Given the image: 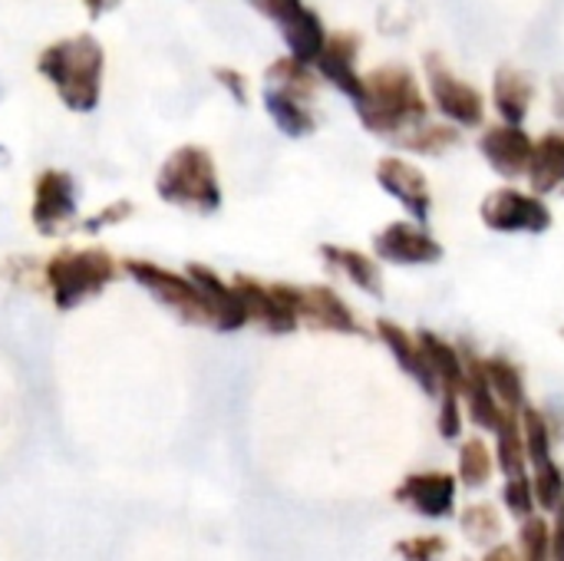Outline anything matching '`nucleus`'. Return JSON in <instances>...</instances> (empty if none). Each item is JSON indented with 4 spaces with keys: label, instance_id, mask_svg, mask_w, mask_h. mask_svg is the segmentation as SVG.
I'll list each match as a JSON object with an SVG mask.
<instances>
[{
    "label": "nucleus",
    "instance_id": "15",
    "mask_svg": "<svg viewBox=\"0 0 564 561\" xmlns=\"http://www.w3.org/2000/svg\"><path fill=\"white\" fill-rule=\"evenodd\" d=\"M373 248L383 261H393V265H430L443 258V248L410 222H393L390 228H383Z\"/></svg>",
    "mask_w": 564,
    "mask_h": 561
},
{
    "label": "nucleus",
    "instance_id": "10",
    "mask_svg": "<svg viewBox=\"0 0 564 561\" xmlns=\"http://www.w3.org/2000/svg\"><path fill=\"white\" fill-rule=\"evenodd\" d=\"M482 222L492 231H545L552 225V212L535 195L502 188L482 202Z\"/></svg>",
    "mask_w": 564,
    "mask_h": 561
},
{
    "label": "nucleus",
    "instance_id": "7",
    "mask_svg": "<svg viewBox=\"0 0 564 561\" xmlns=\"http://www.w3.org/2000/svg\"><path fill=\"white\" fill-rule=\"evenodd\" d=\"M278 294L294 308L297 321L317 327V331H337V334H364L357 324L354 311L340 301L337 291L327 284H311V288H294V284H274Z\"/></svg>",
    "mask_w": 564,
    "mask_h": 561
},
{
    "label": "nucleus",
    "instance_id": "36",
    "mask_svg": "<svg viewBox=\"0 0 564 561\" xmlns=\"http://www.w3.org/2000/svg\"><path fill=\"white\" fill-rule=\"evenodd\" d=\"M440 433L446 440H456L463 433V397L459 393H443V403H440Z\"/></svg>",
    "mask_w": 564,
    "mask_h": 561
},
{
    "label": "nucleus",
    "instance_id": "30",
    "mask_svg": "<svg viewBox=\"0 0 564 561\" xmlns=\"http://www.w3.org/2000/svg\"><path fill=\"white\" fill-rule=\"evenodd\" d=\"M535 476H532V489H535V506H542L545 513H555L564 503V473L555 463V456L532 463Z\"/></svg>",
    "mask_w": 564,
    "mask_h": 561
},
{
    "label": "nucleus",
    "instance_id": "11",
    "mask_svg": "<svg viewBox=\"0 0 564 561\" xmlns=\"http://www.w3.org/2000/svg\"><path fill=\"white\" fill-rule=\"evenodd\" d=\"M231 284H235V291H238V298H241V304L248 311V324L254 321V324H261L271 334H291V331H297L301 321H297L294 308L278 294L274 284H261V281H254L248 274H238Z\"/></svg>",
    "mask_w": 564,
    "mask_h": 561
},
{
    "label": "nucleus",
    "instance_id": "18",
    "mask_svg": "<svg viewBox=\"0 0 564 561\" xmlns=\"http://www.w3.org/2000/svg\"><path fill=\"white\" fill-rule=\"evenodd\" d=\"M466 360V377H463V390L459 397L466 400V410L473 417L476 427L482 430H496L499 420L506 417V407L499 403V397L492 393L489 387V377H486V367L479 357H463Z\"/></svg>",
    "mask_w": 564,
    "mask_h": 561
},
{
    "label": "nucleus",
    "instance_id": "31",
    "mask_svg": "<svg viewBox=\"0 0 564 561\" xmlns=\"http://www.w3.org/2000/svg\"><path fill=\"white\" fill-rule=\"evenodd\" d=\"M519 561H552V529L542 516L522 519L519 532Z\"/></svg>",
    "mask_w": 564,
    "mask_h": 561
},
{
    "label": "nucleus",
    "instance_id": "8",
    "mask_svg": "<svg viewBox=\"0 0 564 561\" xmlns=\"http://www.w3.org/2000/svg\"><path fill=\"white\" fill-rule=\"evenodd\" d=\"M76 218V182L63 169H43L33 182L30 222L40 235L53 238Z\"/></svg>",
    "mask_w": 564,
    "mask_h": 561
},
{
    "label": "nucleus",
    "instance_id": "25",
    "mask_svg": "<svg viewBox=\"0 0 564 561\" xmlns=\"http://www.w3.org/2000/svg\"><path fill=\"white\" fill-rule=\"evenodd\" d=\"M321 258L330 261L337 271H344L360 291H367V294H380V291H383L380 268H377V261H370L367 255H360V251H354V248L324 245V248H321Z\"/></svg>",
    "mask_w": 564,
    "mask_h": 561
},
{
    "label": "nucleus",
    "instance_id": "33",
    "mask_svg": "<svg viewBox=\"0 0 564 561\" xmlns=\"http://www.w3.org/2000/svg\"><path fill=\"white\" fill-rule=\"evenodd\" d=\"M449 552L443 536H416V539H403L397 542V555L403 561H443Z\"/></svg>",
    "mask_w": 564,
    "mask_h": 561
},
{
    "label": "nucleus",
    "instance_id": "16",
    "mask_svg": "<svg viewBox=\"0 0 564 561\" xmlns=\"http://www.w3.org/2000/svg\"><path fill=\"white\" fill-rule=\"evenodd\" d=\"M377 179H380V185L393 198H400L406 205V212L416 222H426L430 218V205H433L430 202V185H426V175L416 165H410L403 159H383L377 165Z\"/></svg>",
    "mask_w": 564,
    "mask_h": 561
},
{
    "label": "nucleus",
    "instance_id": "20",
    "mask_svg": "<svg viewBox=\"0 0 564 561\" xmlns=\"http://www.w3.org/2000/svg\"><path fill=\"white\" fill-rule=\"evenodd\" d=\"M416 341H420V347H423V354L430 360V370H433V377L440 384V393H459L463 390V377H466L463 354L453 344H446L443 337L430 334V331H420Z\"/></svg>",
    "mask_w": 564,
    "mask_h": 561
},
{
    "label": "nucleus",
    "instance_id": "23",
    "mask_svg": "<svg viewBox=\"0 0 564 561\" xmlns=\"http://www.w3.org/2000/svg\"><path fill=\"white\" fill-rule=\"evenodd\" d=\"M492 433H496V463L502 466L506 479L529 476V473H525L529 453H525V433H522V417H519V410H506V417L499 420V427H496Z\"/></svg>",
    "mask_w": 564,
    "mask_h": 561
},
{
    "label": "nucleus",
    "instance_id": "4",
    "mask_svg": "<svg viewBox=\"0 0 564 561\" xmlns=\"http://www.w3.org/2000/svg\"><path fill=\"white\" fill-rule=\"evenodd\" d=\"M119 274L116 258L106 248H66L43 265L50 298L56 311H73L83 301L96 298Z\"/></svg>",
    "mask_w": 564,
    "mask_h": 561
},
{
    "label": "nucleus",
    "instance_id": "38",
    "mask_svg": "<svg viewBox=\"0 0 564 561\" xmlns=\"http://www.w3.org/2000/svg\"><path fill=\"white\" fill-rule=\"evenodd\" d=\"M552 561H564V503L555 509V529H552Z\"/></svg>",
    "mask_w": 564,
    "mask_h": 561
},
{
    "label": "nucleus",
    "instance_id": "5",
    "mask_svg": "<svg viewBox=\"0 0 564 561\" xmlns=\"http://www.w3.org/2000/svg\"><path fill=\"white\" fill-rule=\"evenodd\" d=\"M126 274L142 284L159 304H165L178 321L185 324H198V327H215V314H212V301L208 294L188 278V274H175L169 268H159L152 261H142V258H129L126 265Z\"/></svg>",
    "mask_w": 564,
    "mask_h": 561
},
{
    "label": "nucleus",
    "instance_id": "9",
    "mask_svg": "<svg viewBox=\"0 0 564 561\" xmlns=\"http://www.w3.org/2000/svg\"><path fill=\"white\" fill-rule=\"evenodd\" d=\"M426 73H430L433 103H436V109H440L446 119L459 122L463 129H473V126L482 122V116H486V99H482L479 89H473L469 83L456 79L436 56L426 60Z\"/></svg>",
    "mask_w": 564,
    "mask_h": 561
},
{
    "label": "nucleus",
    "instance_id": "26",
    "mask_svg": "<svg viewBox=\"0 0 564 561\" xmlns=\"http://www.w3.org/2000/svg\"><path fill=\"white\" fill-rule=\"evenodd\" d=\"M482 367H486L489 387L499 397V403L506 410H522L525 407V384H522L519 367L509 364L506 357H489V360H482Z\"/></svg>",
    "mask_w": 564,
    "mask_h": 561
},
{
    "label": "nucleus",
    "instance_id": "39",
    "mask_svg": "<svg viewBox=\"0 0 564 561\" xmlns=\"http://www.w3.org/2000/svg\"><path fill=\"white\" fill-rule=\"evenodd\" d=\"M482 561H519V555H516V549H509V546H492L489 555Z\"/></svg>",
    "mask_w": 564,
    "mask_h": 561
},
{
    "label": "nucleus",
    "instance_id": "2",
    "mask_svg": "<svg viewBox=\"0 0 564 561\" xmlns=\"http://www.w3.org/2000/svg\"><path fill=\"white\" fill-rule=\"evenodd\" d=\"M354 103L360 122L377 136H403L426 116V99L413 73L403 66H380L364 76V93Z\"/></svg>",
    "mask_w": 564,
    "mask_h": 561
},
{
    "label": "nucleus",
    "instance_id": "14",
    "mask_svg": "<svg viewBox=\"0 0 564 561\" xmlns=\"http://www.w3.org/2000/svg\"><path fill=\"white\" fill-rule=\"evenodd\" d=\"M357 53H360V36L357 33H334V36H327L321 56L314 60L321 76L327 83H334L340 93H347L350 99H360V93H364V76L354 66Z\"/></svg>",
    "mask_w": 564,
    "mask_h": 561
},
{
    "label": "nucleus",
    "instance_id": "19",
    "mask_svg": "<svg viewBox=\"0 0 564 561\" xmlns=\"http://www.w3.org/2000/svg\"><path fill=\"white\" fill-rule=\"evenodd\" d=\"M377 334H380V341L390 347V354L397 357V364H400V367H403L430 397H436V393H440V384H436V377H433V370H430V360H426L420 341L410 337V334H406L400 324H393V321H380V324H377Z\"/></svg>",
    "mask_w": 564,
    "mask_h": 561
},
{
    "label": "nucleus",
    "instance_id": "35",
    "mask_svg": "<svg viewBox=\"0 0 564 561\" xmlns=\"http://www.w3.org/2000/svg\"><path fill=\"white\" fill-rule=\"evenodd\" d=\"M132 212H135V205H132L129 198H119V202H112V205L99 208L96 215H89V218L83 222V231H86V235H99L102 228H112V225L126 222Z\"/></svg>",
    "mask_w": 564,
    "mask_h": 561
},
{
    "label": "nucleus",
    "instance_id": "22",
    "mask_svg": "<svg viewBox=\"0 0 564 561\" xmlns=\"http://www.w3.org/2000/svg\"><path fill=\"white\" fill-rule=\"evenodd\" d=\"M264 106H268V116L274 119V126L284 136H291V139H304L317 126L314 116H311V109H307V103L301 96H291V93L278 89V86H268L264 89Z\"/></svg>",
    "mask_w": 564,
    "mask_h": 561
},
{
    "label": "nucleus",
    "instance_id": "3",
    "mask_svg": "<svg viewBox=\"0 0 564 561\" xmlns=\"http://www.w3.org/2000/svg\"><path fill=\"white\" fill-rule=\"evenodd\" d=\"M155 192L162 202L175 208H188L198 215H212L221 208V182L215 172V159L202 145H178L155 175Z\"/></svg>",
    "mask_w": 564,
    "mask_h": 561
},
{
    "label": "nucleus",
    "instance_id": "24",
    "mask_svg": "<svg viewBox=\"0 0 564 561\" xmlns=\"http://www.w3.org/2000/svg\"><path fill=\"white\" fill-rule=\"evenodd\" d=\"M532 83L525 73L512 69V66H502L496 73V86H492V99H496V109L506 116V122H522L529 106H532Z\"/></svg>",
    "mask_w": 564,
    "mask_h": 561
},
{
    "label": "nucleus",
    "instance_id": "1",
    "mask_svg": "<svg viewBox=\"0 0 564 561\" xmlns=\"http://www.w3.org/2000/svg\"><path fill=\"white\" fill-rule=\"evenodd\" d=\"M102 66H106V53L93 33L56 40L36 56L40 76L56 89L63 106L73 112H93L99 106Z\"/></svg>",
    "mask_w": 564,
    "mask_h": 561
},
{
    "label": "nucleus",
    "instance_id": "40",
    "mask_svg": "<svg viewBox=\"0 0 564 561\" xmlns=\"http://www.w3.org/2000/svg\"><path fill=\"white\" fill-rule=\"evenodd\" d=\"M86 3V13H89V20H99L109 7H112V0H83Z\"/></svg>",
    "mask_w": 564,
    "mask_h": 561
},
{
    "label": "nucleus",
    "instance_id": "29",
    "mask_svg": "<svg viewBox=\"0 0 564 561\" xmlns=\"http://www.w3.org/2000/svg\"><path fill=\"white\" fill-rule=\"evenodd\" d=\"M492 470H496V460H492L489 446L482 440H466L463 450H459V479H463V486L482 489L492 479Z\"/></svg>",
    "mask_w": 564,
    "mask_h": 561
},
{
    "label": "nucleus",
    "instance_id": "34",
    "mask_svg": "<svg viewBox=\"0 0 564 561\" xmlns=\"http://www.w3.org/2000/svg\"><path fill=\"white\" fill-rule=\"evenodd\" d=\"M506 506L516 519H529L535 513V489L529 476H516L506 483Z\"/></svg>",
    "mask_w": 564,
    "mask_h": 561
},
{
    "label": "nucleus",
    "instance_id": "6",
    "mask_svg": "<svg viewBox=\"0 0 564 561\" xmlns=\"http://www.w3.org/2000/svg\"><path fill=\"white\" fill-rule=\"evenodd\" d=\"M254 7L281 26V36L294 60L314 63L321 56L327 43V30L321 17L311 7H304V0H254Z\"/></svg>",
    "mask_w": 564,
    "mask_h": 561
},
{
    "label": "nucleus",
    "instance_id": "13",
    "mask_svg": "<svg viewBox=\"0 0 564 561\" xmlns=\"http://www.w3.org/2000/svg\"><path fill=\"white\" fill-rule=\"evenodd\" d=\"M532 139L516 126V122H506V126H492L486 129V136L479 139V149L482 155L489 159V165L506 175V179H519L529 172V159H532Z\"/></svg>",
    "mask_w": 564,
    "mask_h": 561
},
{
    "label": "nucleus",
    "instance_id": "37",
    "mask_svg": "<svg viewBox=\"0 0 564 561\" xmlns=\"http://www.w3.org/2000/svg\"><path fill=\"white\" fill-rule=\"evenodd\" d=\"M212 76L231 93V99H235L238 106H248V79H245L238 69H231V66H215Z\"/></svg>",
    "mask_w": 564,
    "mask_h": 561
},
{
    "label": "nucleus",
    "instance_id": "21",
    "mask_svg": "<svg viewBox=\"0 0 564 561\" xmlns=\"http://www.w3.org/2000/svg\"><path fill=\"white\" fill-rule=\"evenodd\" d=\"M529 182L539 195L555 192L564 185V136L562 132H549L542 136V142L532 145V159H529Z\"/></svg>",
    "mask_w": 564,
    "mask_h": 561
},
{
    "label": "nucleus",
    "instance_id": "32",
    "mask_svg": "<svg viewBox=\"0 0 564 561\" xmlns=\"http://www.w3.org/2000/svg\"><path fill=\"white\" fill-rule=\"evenodd\" d=\"M456 129H446V126H423V122H416V126H410L406 132H403V145L406 149H416V152H443V149H449V145H456Z\"/></svg>",
    "mask_w": 564,
    "mask_h": 561
},
{
    "label": "nucleus",
    "instance_id": "28",
    "mask_svg": "<svg viewBox=\"0 0 564 561\" xmlns=\"http://www.w3.org/2000/svg\"><path fill=\"white\" fill-rule=\"evenodd\" d=\"M311 63H301L294 56H281L268 66V83L291 93V96H301V99H311L314 93V73L307 69Z\"/></svg>",
    "mask_w": 564,
    "mask_h": 561
},
{
    "label": "nucleus",
    "instance_id": "12",
    "mask_svg": "<svg viewBox=\"0 0 564 561\" xmlns=\"http://www.w3.org/2000/svg\"><path fill=\"white\" fill-rule=\"evenodd\" d=\"M397 503L416 509L426 519H446L456 506V476L449 473H413L393 493Z\"/></svg>",
    "mask_w": 564,
    "mask_h": 561
},
{
    "label": "nucleus",
    "instance_id": "27",
    "mask_svg": "<svg viewBox=\"0 0 564 561\" xmlns=\"http://www.w3.org/2000/svg\"><path fill=\"white\" fill-rule=\"evenodd\" d=\"M459 526H463V536L473 542V546H496L499 536H502V519L496 513V506L489 503H476V506H466L463 516H459Z\"/></svg>",
    "mask_w": 564,
    "mask_h": 561
},
{
    "label": "nucleus",
    "instance_id": "17",
    "mask_svg": "<svg viewBox=\"0 0 564 561\" xmlns=\"http://www.w3.org/2000/svg\"><path fill=\"white\" fill-rule=\"evenodd\" d=\"M188 278L208 294L212 314H215V331L231 334V331H241V327L248 324V311H245V304H241L235 284H225L212 268H205V265H198V261L188 265Z\"/></svg>",
    "mask_w": 564,
    "mask_h": 561
}]
</instances>
